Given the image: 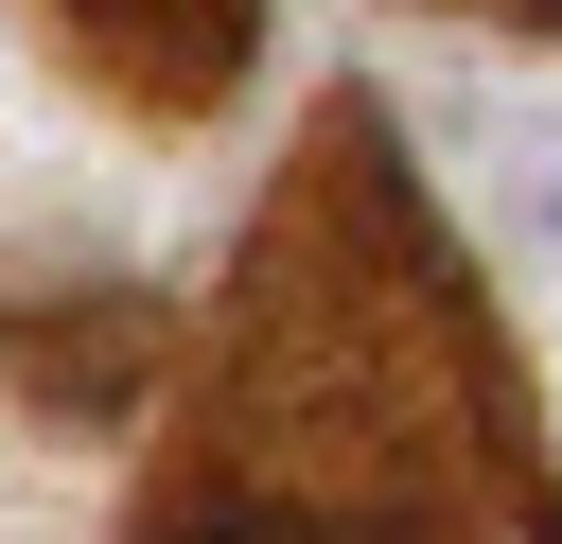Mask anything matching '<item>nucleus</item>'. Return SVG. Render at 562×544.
<instances>
[{
	"label": "nucleus",
	"instance_id": "nucleus-3",
	"mask_svg": "<svg viewBox=\"0 0 562 544\" xmlns=\"http://www.w3.org/2000/svg\"><path fill=\"white\" fill-rule=\"evenodd\" d=\"M457 18H509V35H562V0H457Z\"/></svg>",
	"mask_w": 562,
	"mask_h": 544
},
{
	"label": "nucleus",
	"instance_id": "nucleus-2",
	"mask_svg": "<svg viewBox=\"0 0 562 544\" xmlns=\"http://www.w3.org/2000/svg\"><path fill=\"white\" fill-rule=\"evenodd\" d=\"M70 18V53L105 70V88H140L158 123H193L228 70H246V35H263V0H53Z\"/></svg>",
	"mask_w": 562,
	"mask_h": 544
},
{
	"label": "nucleus",
	"instance_id": "nucleus-1",
	"mask_svg": "<svg viewBox=\"0 0 562 544\" xmlns=\"http://www.w3.org/2000/svg\"><path fill=\"white\" fill-rule=\"evenodd\" d=\"M562 526L544 404L492 351L457 228L422 211L369 88H334L228 263L211 386L158 456L140 544H509Z\"/></svg>",
	"mask_w": 562,
	"mask_h": 544
}]
</instances>
